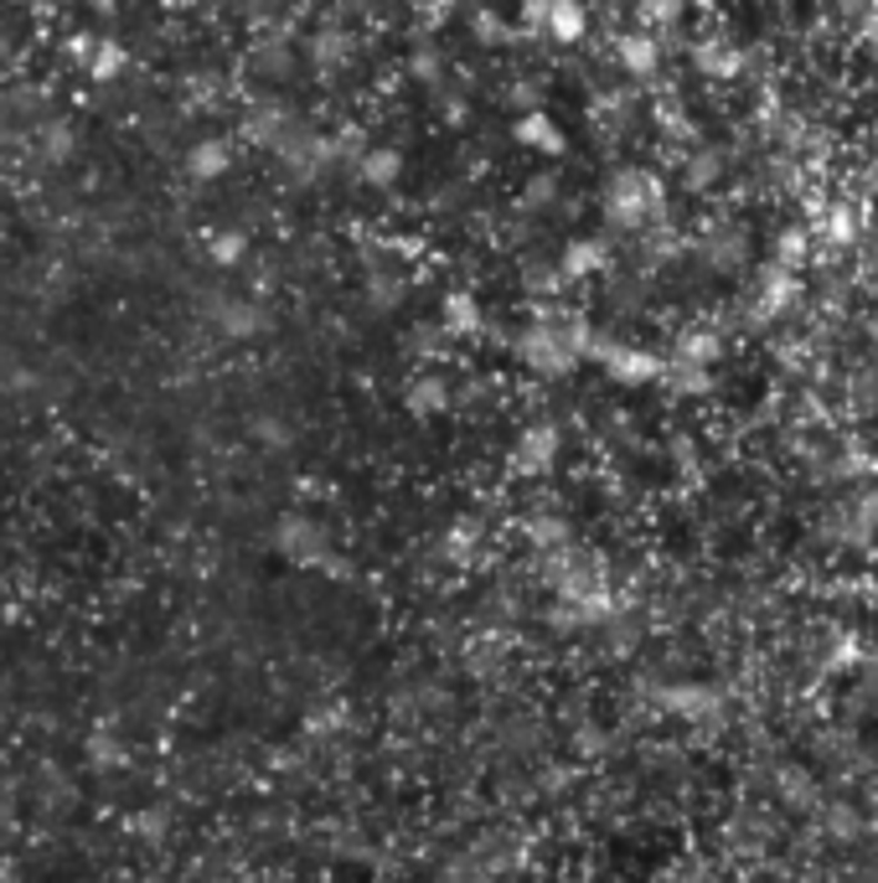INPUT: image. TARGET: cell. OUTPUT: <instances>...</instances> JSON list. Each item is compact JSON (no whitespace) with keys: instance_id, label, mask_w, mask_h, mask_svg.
I'll use <instances>...</instances> for the list:
<instances>
[{"instance_id":"1","label":"cell","mask_w":878,"mask_h":883,"mask_svg":"<svg viewBox=\"0 0 878 883\" xmlns=\"http://www.w3.org/2000/svg\"><path fill=\"white\" fill-rule=\"evenodd\" d=\"M662 207V181L646 176V171H620L605 192V217L615 227H636L646 223V212Z\"/></svg>"},{"instance_id":"2","label":"cell","mask_w":878,"mask_h":883,"mask_svg":"<svg viewBox=\"0 0 878 883\" xmlns=\"http://www.w3.org/2000/svg\"><path fill=\"white\" fill-rule=\"evenodd\" d=\"M512 140L527 150H537V155H564V130H558V120H553L548 109H533V114H517L512 120Z\"/></svg>"},{"instance_id":"3","label":"cell","mask_w":878,"mask_h":883,"mask_svg":"<svg viewBox=\"0 0 878 883\" xmlns=\"http://www.w3.org/2000/svg\"><path fill=\"white\" fill-rule=\"evenodd\" d=\"M305 58L315 62V73H342L346 62H352V37H346L342 27L311 31V42H305Z\"/></svg>"},{"instance_id":"4","label":"cell","mask_w":878,"mask_h":883,"mask_svg":"<svg viewBox=\"0 0 878 883\" xmlns=\"http://www.w3.org/2000/svg\"><path fill=\"white\" fill-rule=\"evenodd\" d=\"M124 68H130V47L114 42V37H99V42H93V52L83 58V73H89L93 83H120Z\"/></svg>"},{"instance_id":"5","label":"cell","mask_w":878,"mask_h":883,"mask_svg":"<svg viewBox=\"0 0 878 883\" xmlns=\"http://www.w3.org/2000/svg\"><path fill=\"white\" fill-rule=\"evenodd\" d=\"M243 130H249L253 145L274 150L284 135H290V130H295V114H290L284 104H253V114H249V124H243Z\"/></svg>"},{"instance_id":"6","label":"cell","mask_w":878,"mask_h":883,"mask_svg":"<svg viewBox=\"0 0 878 883\" xmlns=\"http://www.w3.org/2000/svg\"><path fill=\"white\" fill-rule=\"evenodd\" d=\"M228 165H233V145L228 140H196L186 150V176L192 181H218L228 176Z\"/></svg>"},{"instance_id":"7","label":"cell","mask_w":878,"mask_h":883,"mask_svg":"<svg viewBox=\"0 0 878 883\" xmlns=\"http://www.w3.org/2000/svg\"><path fill=\"white\" fill-rule=\"evenodd\" d=\"M357 176L367 181V186H377V192H387V186L403 176V155L393 145H367L357 161Z\"/></svg>"},{"instance_id":"8","label":"cell","mask_w":878,"mask_h":883,"mask_svg":"<svg viewBox=\"0 0 878 883\" xmlns=\"http://www.w3.org/2000/svg\"><path fill=\"white\" fill-rule=\"evenodd\" d=\"M615 58H620V68H626L630 78H646V73H656L662 47H656V37H646V31H630V37L615 42Z\"/></svg>"},{"instance_id":"9","label":"cell","mask_w":878,"mask_h":883,"mask_svg":"<svg viewBox=\"0 0 878 883\" xmlns=\"http://www.w3.org/2000/svg\"><path fill=\"white\" fill-rule=\"evenodd\" d=\"M553 42H579L589 31V16H584V0H553L548 6V21H543Z\"/></svg>"},{"instance_id":"10","label":"cell","mask_w":878,"mask_h":883,"mask_svg":"<svg viewBox=\"0 0 878 883\" xmlns=\"http://www.w3.org/2000/svg\"><path fill=\"white\" fill-rule=\"evenodd\" d=\"M599 264H605V243H595V238H574L564 248V274L568 280H579V274H595Z\"/></svg>"},{"instance_id":"11","label":"cell","mask_w":878,"mask_h":883,"mask_svg":"<svg viewBox=\"0 0 878 883\" xmlns=\"http://www.w3.org/2000/svg\"><path fill=\"white\" fill-rule=\"evenodd\" d=\"M471 37H476L481 47H502V42H512V27L502 21V11L476 6V11H471Z\"/></svg>"},{"instance_id":"12","label":"cell","mask_w":878,"mask_h":883,"mask_svg":"<svg viewBox=\"0 0 878 883\" xmlns=\"http://www.w3.org/2000/svg\"><path fill=\"white\" fill-rule=\"evenodd\" d=\"M243 254H249V238H243L239 227H223V233H212L208 238V258L218 264V270H233Z\"/></svg>"},{"instance_id":"13","label":"cell","mask_w":878,"mask_h":883,"mask_svg":"<svg viewBox=\"0 0 878 883\" xmlns=\"http://www.w3.org/2000/svg\"><path fill=\"white\" fill-rule=\"evenodd\" d=\"M445 326L450 331H476L481 326V305L471 295H461V290L445 295Z\"/></svg>"},{"instance_id":"14","label":"cell","mask_w":878,"mask_h":883,"mask_svg":"<svg viewBox=\"0 0 878 883\" xmlns=\"http://www.w3.org/2000/svg\"><path fill=\"white\" fill-rule=\"evenodd\" d=\"M259 73H269V78H284L290 73V62H295V52L280 42V37H264V47H259Z\"/></svg>"},{"instance_id":"15","label":"cell","mask_w":878,"mask_h":883,"mask_svg":"<svg viewBox=\"0 0 878 883\" xmlns=\"http://www.w3.org/2000/svg\"><path fill=\"white\" fill-rule=\"evenodd\" d=\"M558 202V176H533L522 186V207L527 212H548Z\"/></svg>"},{"instance_id":"16","label":"cell","mask_w":878,"mask_h":883,"mask_svg":"<svg viewBox=\"0 0 878 883\" xmlns=\"http://www.w3.org/2000/svg\"><path fill=\"white\" fill-rule=\"evenodd\" d=\"M408 73H414L418 83H440V78H445V58H440L434 47H414V58H408Z\"/></svg>"},{"instance_id":"17","label":"cell","mask_w":878,"mask_h":883,"mask_svg":"<svg viewBox=\"0 0 878 883\" xmlns=\"http://www.w3.org/2000/svg\"><path fill=\"white\" fill-rule=\"evenodd\" d=\"M42 155H47V161H68V155H73V130H68V124H47V130H42Z\"/></svg>"},{"instance_id":"18","label":"cell","mask_w":878,"mask_h":883,"mask_svg":"<svg viewBox=\"0 0 878 883\" xmlns=\"http://www.w3.org/2000/svg\"><path fill=\"white\" fill-rule=\"evenodd\" d=\"M259 321H264V315L253 311V305H228V311H223V326L233 331V336H249V331H259Z\"/></svg>"},{"instance_id":"19","label":"cell","mask_w":878,"mask_h":883,"mask_svg":"<svg viewBox=\"0 0 878 883\" xmlns=\"http://www.w3.org/2000/svg\"><path fill=\"white\" fill-rule=\"evenodd\" d=\"M398 295H403V290H398L393 274H373V280H367V300H373V305H393Z\"/></svg>"},{"instance_id":"20","label":"cell","mask_w":878,"mask_h":883,"mask_svg":"<svg viewBox=\"0 0 878 883\" xmlns=\"http://www.w3.org/2000/svg\"><path fill=\"white\" fill-rule=\"evenodd\" d=\"M698 62H703V68H714V73H724V78L739 68V58H734V52H724V47H698Z\"/></svg>"},{"instance_id":"21","label":"cell","mask_w":878,"mask_h":883,"mask_svg":"<svg viewBox=\"0 0 878 883\" xmlns=\"http://www.w3.org/2000/svg\"><path fill=\"white\" fill-rule=\"evenodd\" d=\"M636 6L652 16V21H677V16H683V0H636Z\"/></svg>"},{"instance_id":"22","label":"cell","mask_w":878,"mask_h":883,"mask_svg":"<svg viewBox=\"0 0 878 883\" xmlns=\"http://www.w3.org/2000/svg\"><path fill=\"white\" fill-rule=\"evenodd\" d=\"M418 11H424L430 27H445L450 16H455V0H418Z\"/></svg>"},{"instance_id":"23","label":"cell","mask_w":878,"mask_h":883,"mask_svg":"<svg viewBox=\"0 0 878 883\" xmlns=\"http://www.w3.org/2000/svg\"><path fill=\"white\" fill-rule=\"evenodd\" d=\"M548 6H553V0H522V27L543 31V21H548Z\"/></svg>"},{"instance_id":"24","label":"cell","mask_w":878,"mask_h":883,"mask_svg":"<svg viewBox=\"0 0 878 883\" xmlns=\"http://www.w3.org/2000/svg\"><path fill=\"white\" fill-rule=\"evenodd\" d=\"M440 109H445V124H465V120H471V99H455V93H450Z\"/></svg>"},{"instance_id":"25","label":"cell","mask_w":878,"mask_h":883,"mask_svg":"<svg viewBox=\"0 0 878 883\" xmlns=\"http://www.w3.org/2000/svg\"><path fill=\"white\" fill-rule=\"evenodd\" d=\"M93 42H99V37H89V31H78L73 42H68V52H73L78 62H83V58H89V52H93Z\"/></svg>"},{"instance_id":"26","label":"cell","mask_w":878,"mask_h":883,"mask_svg":"<svg viewBox=\"0 0 878 883\" xmlns=\"http://www.w3.org/2000/svg\"><path fill=\"white\" fill-rule=\"evenodd\" d=\"M342 6H362V0H342Z\"/></svg>"},{"instance_id":"27","label":"cell","mask_w":878,"mask_h":883,"mask_svg":"<svg viewBox=\"0 0 878 883\" xmlns=\"http://www.w3.org/2000/svg\"><path fill=\"white\" fill-rule=\"evenodd\" d=\"M414 6H418V0H414Z\"/></svg>"}]
</instances>
